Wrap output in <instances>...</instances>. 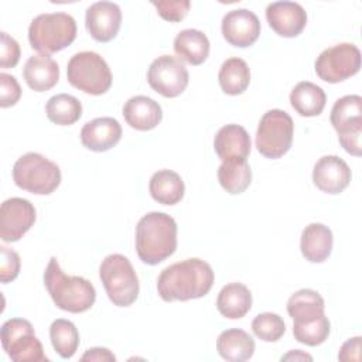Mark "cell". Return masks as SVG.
Wrapping results in <instances>:
<instances>
[{
  "mask_svg": "<svg viewBox=\"0 0 362 362\" xmlns=\"http://www.w3.org/2000/svg\"><path fill=\"white\" fill-rule=\"evenodd\" d=\"M214 270L205 260L189 257L165 267L157 279L158 296L170 301L201 298L214 284Z\"/></svg>",
  "mask_w": 362,
  "mask_h": 362,
  "instance_id": "obj_1",
  "label": "cell"
},
{
  "mask_svg": "<svg viewBox=\"0 0 362 362\" xmlns=\"http://www.w3.org/2000/svg\"><path fill=\"white\" fill-rule=\"evenodd\" d=\"M177 249V223L164 212H148L136 226V252L139 259L150 266L170 257Z\"/></svg>",
  "mask_w": 362,
  "mask_h": 362,
  "instance_id": "obj_2",
  "label": "cell"
},
{
  "mask_svg": "<svg viewBox=\"0 0 362 362\" xmlns=\"http://www.w3.org/2000/svg\"><path fill=\"white\" fill-rule=\"evenodd\" d=\"M44 284L55 305L68 313L88 311L96 300L93 284L81 276H66L57 257H51L45 267Z\"/></svg>",
  "mask_w": 362,
  "mask_h": 362,
  "instance_id": "obj_3",
  "label": "cell"
},
{
  "mask_svg": "<svg viewBox=\"0 0 362 362\" xmlns=\"http://www.w3.org/2000/svg\"><path fill=\"white\" fill-rule=\"evenodd\" d=\"M75 38L76 21L71 14L62 11L38 14L28 27L31 48L45 55L66 48Z\"/></svg>",
  "mask_w": 362,
  "mask_h": 362,
  "instance_id": "obj_4",
  "label": "cell"
},
{
  "mask_svg": "<svg viewBox=\"0 0 362 362\" xmlns=\"http://www.w3.org/2000/svg\"><path fill=\"white\" fill-rule=\"evenodd\" d=\"M14 184L31 194L48 195L61 184L59 167L38 153H25L13 165Z\"/></svg>",
  "mask_w": 362,
  "mask_h": 362,
  "instance_id": "obj_5",
  "label": "cell"
},
{
  "mask_svg": "<svg viewBox=\"0 0 362 362\" xmlns=\"http://www.w3.org/2000/svg\"><path fill=\"white\" fill-rule=\"evenodd\" d=\"M99 277L109 300L117 307L132 305L139 296V277L130 260L113 253L106 256L99 266Z\"/></svg>",
  "mask_w": 362,
  "mask_h": 362,
  "instance_id": "obj_6",
  "label": "cell"
},
{
  "mask_svg": "<svg viewBox=\"0 0 362 362\" xmlns=\"http://www.w3.org/2000/svg\"><path fill=\"white\" fill-rule=\"evenodd\" d=\"M68 82L89 95H103L112 85L107 62L98 52L82 51L71 57L66 65Z\"/></svg>",
  "mask_w": 362,
  "mask_h": 362,
  "instance_id": "obj_7",
  "label": "cell"
},
{
  "mask_svg": "<svg viewBox=\"0 0 362 362\" xmlns=\"http://www.w3.org/2000/svg\"><path fill=\"white\" fill-rule=\"evenodd\" d=\"M294 123L291 116L280 109L267 110L257 126L256 148L272 160L283 157L291 147Z\"/></svg>",
  "mask_w": 362,
  "mask_h": 362,
  "instance_id": "obj_8",
  "label": "cell"
},
{
  "mask_svg": "<svg viewBox=\"0 0 362 362\" xmlns=\"http://www.w3.org/2000/svg\"><path fill=\"white\" fill-rule=\"evenodd\" d=\"M1 345L14 362H48L42 345L30 321L23 318L7 320L1 325Z\"/></svg>",
  "mask_w": 362,
  "mask_h": 362,
  "instance_id": "obj_9",
  "label": "cell"
},
{
  "mask_svg": "<svg viewBox=\"0 0 362 362\" xmlns=\"http://www.w3.org/2000/svg\"><path fill=\"white\" fill-rule=\"evenodd\" d=\"M315 72L328 83L342 82L361 69V51L355 44L341 42L324 49L315 59Z\"/></svg>",
  "mask_w": 362,
  "mask_h": 362,
  "instance_id": "obj_10",
  "label": "cell"
},
{
  "mask_svg": "<svg viewBox=\"0 0 362 362\" xmlns=\"http://www.w3.org/2000/svg\"><path fill=\"white\" fill-rule=\"evenodd\" d=\"M189 81L185 65L173 55L156 58L147 71V82L153 90L164 98H177L181 95Z\"/></svg>",
  "mask_w": 362,
  "mask_h": 362,
  "instance_id": "obj_11",
  "label": "cell"
},
{
  "mask_svg": "<svg viewBox=\"0 0 362 362\" xmlns=\"http://www.w3.org/2000/svg\"><path fill=\"white\" fill-rule=\"evenodd\" d=\"M35 222V208L24 198L13 197L0 206V238L3 242H17Z\"/></svg>",
  "mask_w": 362,
  "mask_h": 362,
  "instance_id": "obj_12",
  "label": "cell"
},
{
  "mask_svg": "<svg viewBox=\"0 0 362 362\" xmlns=\"http://www.w3.org/2000/svg\"><path fill=\"white\" fill-rule=\"evenodd\" d=\"M222 35L233 47L246 48L256 42L260 35V21L247 8H235L222 18Z\"/></svg>",
  "mask_w": 362,
  "mask_h": 362,
  "instance_id": "obj_13",
  "label": "cell"
},
{
  "mask_svg": "<svg viewBox=\"0 0 362 362\" xmlns=\"http://www.w3.org/2000/svg\"><path fill=\"white\" fill-rule=\"evenodd\" d=\"M122 24V10L113 1H96L86 8L85 25L93 40L107 42L113 40Z\"/></svg>",
  "mask_w": 362,
  "mask_h": 362,
  "instance_id": "obj_14",
  "label": "cell"
},
{
  "mask_svg": "<svg viewBox=\"0 0 362 362\" xmlns=\"http://www.w3.org/2000/svg\"><path fill=\"white\" fill-rule=\"evenodd\" d=\"M266 18L272 30L281 37H297L307 24V13L296 1H274L266 7Z\"/></svg>",
  "mask_w": 362,
  "mask_h": 362,
  "instance_id": "obj_15",
  "label": "cell"
},
{
  "mask_svg": "<svg viewBox=\"0 0 362 362\" xmlns=\"http://www.w3.org/2000/svg\"><path fill=\"white\" fill-rule=\"evenodd\" d=\"M313 181L322 192L339 194L351 182V168L338 156H324L314 165Z\"/></svg>",
  "mask_w": 362,
  "mask_h": 362,
  "instance_id": "obj_16",
  "label": "cell"
},
{
  "mask_svg": "<svg viewBox=\"0 0 362 362\" xmlns=\"http://www.w3.org/2000/svg\"><path fill=\"white\" fill-rule=\"evenodd\" d=\"M82 144L92 151L102 153L115 147L122 137V126L113 117H96L81 129Z\"/></svg>",
  "mask_w": 362,
  "mask_h": 362,
  "instance_id": "obj_17",
  "label": "cell"
},
{
  "mask_svg": "<svg viewBox=\"0 0 362 362\" xmlns=\"http://www.w3.org/2000/svg\"><path fill=\"white\" fill-rule=\"evenodd\" d=\"M214 148L222 161L246 160L252 148L250 136L239 124H226L218 130L214 139Z\"/></svg>",
  "mask_w": 362,
  "mask_h": 362,
  "instance_id": "obj_18",
  "label": "cell"
},
{
  "mask_svg": "<svg viewBox=\"0 0 362 362\" xmlns=\"http://www.w3.org/2000/svg\"><path fill=\"white\" fill-rule=\"evenodd\" d=\"M123 117L130 127L140 132H147L157 127V124L161 122L163 110L158 102L154 99L144 95H137L124 103Z\"/></svg>",
  "mask_w": 362,
  "mask_h": 362,
  "instance_id": "obj_19",
  "label": "cell"
},
{
  "mask_svg": "<svg viewBox=\"0 0 362 362\" xmlns=\"http://www.w3.org/2000/svg\"><path fill=\"white\" fill-rule=\"evenodd\" d=\"M23 76L33 90L45 92L57 85L59 79V66L49 55L37 54L25 61Z\"/></svg>",
  "mask_w": 362,
  "mask_h": 362,
  "instance_id": "obj_20",
  "label": "cell"
},
{
  "mask_svg": "<svg viewBox=\"0 0 362 362\" xmlns=\"http://www.w3.org/2000/svg\"><path fill=\"white\" fill-rule=\"evenodd\" d=\"M332 232L324 223H310L301 232L300 249L303 256L311 263H322L332 250Z\"/></svg>",
  "mask_w": 362,
  "mask_h": 362,
  "instance_id": "obj_21",
  "label": "cell"
},
{
  "mask_svg": "<svg viewBox=\"0 0 362 362\" xmlns=\"http://www.w3.org/2000/svg\"><path fill=\"white\" fill-rule=\"evenodd\" d=\"M329 120L338 136L362 130V98L359 95L339 98L331 109Z\"/></svg>",
  "mask_w": 362,
  "mask_h": 362,
  "instance_id": "obj_22",
  "label": "cell"
},
{
  "mask_svg": "<svg viewBox=\"0 0 362 362\" xmlns=\"http://www.w3.org/2000/svg\"><path fill=\"white\" fill-rule=\"evenodd\" d=\"M216 351L225 361L243 362L253 356L255 339L240 328H230L219 334Z\"/></svg>",
  "mask_w": 362,
  "mask_h": 362,
  "instance_id": "obj_23",
  "label": "cell"
},
{
  "mask_svg": "<svg viewBox=\"0 0 362 362\" xmlns=\"http://www.w3.org/2000/svg\"><path fill=\"white\" fill-rule=\"evenodd\" d=\"M148 191L154 201L163 205L178 204L185 192V185L181 175L173 170L156 171L148 182Z\"/></svg>",
  "mask_w": 362,
  "mask_h": 362,
  "instance_id": "obj_24",
  "label": "cell"
},
{
  "mask_svg": "<svg viewBox=\"0 0 362 362\" xmlns=\"http://www.w3.org/2000/svg\"><path fill=\"white\" fill-rule=\"evenodd\" d=\"M216 308L229 320L242 318L252 308V293L242 283H229L219 291Z\"/></svg>",
  "mask_w": 362,
  "mask_h": 362,
  "instance_id": "obj_25",
  "label": "cell"
},
{
  "mask_svg": "<svg viewBox=\"0 0 362 362\" xmlns=\"http://www.w3.org/2000/svg\"><path fill=\"white\" fill-rule=\"evenodd\" d=\"M208 37L195 28H185L174 38V51L185 62L201 65L209 55Z\"/></svg>",
  "mask_w": 362,
  "mask_h": 362,
  "instance_id": "obj_26",
  "label": "cell"
},
{
  "mask_svg": "<svg viewBox=\"0 0 362 362\" xmlns=\"http://www.w3.org/2000/svg\"><path fill=\"white\" fill-rule=\"evenodd\" d=\"M327 95L318 85L303 81L298 82L290 92V103L293 109L304 117L321 115L325 107Z\"/></svg>",
  "mask_w": 362,
  "mask_h": 362,
  "instance_id": "obj_27",
  "label": "cell"
},
{
  "mask_svg": "<svg viewBox=\"0 0 362 362\" xmlns=\"http://www.w3.org/2000/svg\"><path fill=\"white\" fill-rule=\"evenodd\" d=\"M325 304L320 293L311 288H301L290 296L287 313L294 322H308L324 314Z\"/></svg>",
  "mask_w": 362,
  "mask_h": 362,
  "instance_id": "obj_28",
  "label": "cell"
},
{
  "mask_svg": "<svg viewBox=\"0 0 362 362\" xmlns=\"http://www.w3.org/2000/svg\"><path fill=\"white\" fill-rule=\"evenodd\" d=\"M221 89L228 95L243 93L250 83V69L247 64L238 57L228 58L222 62L218 74Z\"/></svg>",
  "mask_w": 362,
  "mask_h": 362,
  "instance_id": "obj_29",
  "label": "cell"
},
{
  "mask_svg": "<svg viewBox=\"0 0 362 362\" xmlns=\"http://www.w3.org/2000/svg\"><path fill=\"white\" fill-rule=\"evenodd\" d=\"M218 181L221 187L232 194H242L252 181V170L246 160H226L218 168Z\"/></svg>",
  "mask_w": 362,
  "mask_h": 362,
  "instance_id": "obj_30",
  "label": "cell"
},
{
  "mask_svg": "<svg viewBox=\"0 0 362 362\" xmlns=\"http://www.w3.org/2000/svg\"><path fill=\"white\" fill-rule=\"evenodd\" d=\"M47 117L59 126H69L78 122L82 116L81 102L68 93H58L48 99L45 105Z\"/></svg>",
  "mask_w": 362,
  "mask_h": 362,
  "instance_id": "obj_31",
  "label": "cell"
},
{
  "mask_svg": "<svg viewBox=\"0 0 362 362\" xmlns=\"http://www.w3.org/2000/svg\"><path fill=\"white\" fill-rule=\"evenodd\" d=\"M49 339L55 352L64 359L72 358L79 346V332L75 324L64 318L52 321L49 327Z\"/></svg>",
  "mask_w": 362,
  "mask_h": 362,
  "instance_id": "obj_32",
  "label": "cell"
},
{
  "mask_svg": "<svg viewBox=\"0 0 362 362\" xmlns=\"http://www.w3.org/2000/svg\"><path fill=\"white\" fill-rule=\"evenodd\" d=\"M329 329H331V324H329V320L325 317V314L308 322L293 324L294 338L298 342L305 344L308 346H317L322 344L328 338Z\"/></svg>",
  "mask_w": 362,
  "mask_h": 362,
  "instance_id": "obj_33",
  "label": "cell"
},
{
  "mask_svg": "<svg viewBox=\"0 0 362 362\" xmlns=\"http://www.w3.org/2000/svg\"><path fill=\"white\" fill-rule=\"evenodd\" d=\"M253 334L264 342H276L286 332L283 318L276 313H262L252 321Z\"/></svg>",
  "mask_w": 362,
  "mask_h": 362,
  "instance_id": "obj_34",
  "label": "cell"
},
{
  "mask_svg": "<svg viewBox=\"0 0 362 362\" xmlns=\"http://www.w3.org/2000/svg\"><path fill=\"white\" fill-rule=\"evenodd\" d=\"M153 6L157 8V13L167 21L177 23L181 21L189 11V0H164L153 1Z\"/></svg>",
  "mask_w": 362,
  "mask_h": 362,
  "instance_id": "obj_35",
  "label": "cell"
},
{
  "mask_svg": "<svg viewBox=\"0 0 362 362\" xmlns=\"http://www.w3.org/2000/svg\"><path fill=\"white\" fill-rule=\"evenodd\" d=\"M1 252V260H0V280L1 283H8L14 280L18 273H20V256L16 250L7 247V246H0Z\"/></svg>",
  "mask_w": 362,
  "mask_h": 362,
  "instance_id": "obj_36",
  "label": "cell"
},
{
  "mask_svg": "<svg viewBox=\"0 0 362 362\" xmlns=\"http://www.w3.org/2000/svg\"><path fill=\"white\" fill-rule=\"evenodd\" d=\"M20 45L7 33H0V66L13 68L20 61Z\"/></svg>",
  "mask_w": 362,
  "mask_h": 362,
  "instance_id": "obj_37",
  "label": "cell"
},
{
  "mask_svg": "<svg viewBox=\"0 0 362 362\" xmlns=\"http://www.w3.org/2000/svg\"><path fill=\"white\" fill-rule=\"evenodd\" d=\"M0 85H1L0 106L8 107V106L16 105L21 96V88H20L17 79L13 75L1 72L0 74Z\"/></svg>",
  "mask_w": 362,
  "mask_h": 362,
  "instance_id": "obj_38",
  "label": "cell"
},
{
  "mask_svg": "<svg viewBox=\"0 0 362 362\" xmlns=\"http://www.w3.org/2000/svg\"><path fill=\"white\" fill-rule=\"evenodd\" d=\"M361 337L349 338L339 349L338 359L339 361H359L361 359Z\"/></svg>",
  "mask_w": 362,
  "mask_h": 362,
  "instance_id": "obj_39",
  "label": "cell"
},
{
  "mask_svg": "<svg viewBox=\"0 0 362 362\" xmlns=\"http://www.w3.org/2000/svg\"><path fill=\"white\" fill-rule=\"evenodd\" d=\"M361 137H362V130H358L344 136H338V140L346 153H349L351 156H361L362 153Z\"/></svg>",
  "mask_w": 362,
  "mask_h": 362,
  "instance_id": "obj_40",
  "label": "cell"
},
{
  "mask_svg": "<svg viewBox=\"0 0 362 362\" xmlns=\"http://www.w3.org/2000/svg\"><path fill=\"white\" fill-rule=\"evenodd\" d=\"M82 361H116V356L106 348H90L82 356Z\"/></svg>",
  "mask_w": 362,
  "mask_h": 362,
  "instance_id": "obj_41",
  "label": "cell"
},
{
  "mask_svg": "<svg viewBox=\"0 0 362 362\" xmlns=\"http://www.w3.org/2000/svg\"><path fill=\"white\" fill-rule=\"evenodd\" d=\"M290 359H294V361H298V359H303V361H313V356L308 355V354H304L303 351L300 349H296V351H291L288 352L287 355L281 356V361H290Z\"/></svg>",
  "mask_w": 362,
  "mask_h": 362,
  "instance_id": "obj_42",
  "label": "cell"
}]
</instances>
